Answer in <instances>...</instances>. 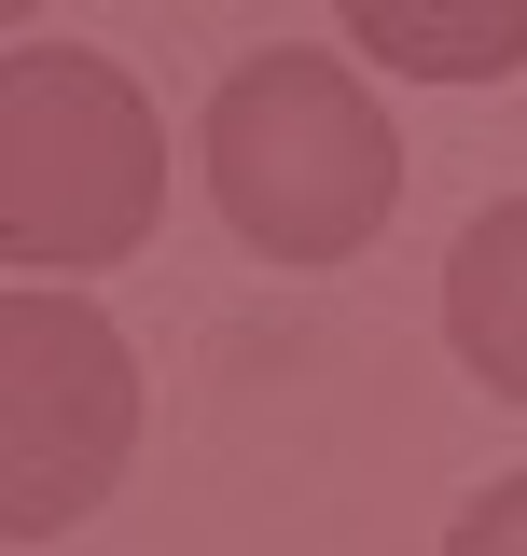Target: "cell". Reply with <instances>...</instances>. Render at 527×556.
<instances>
[{"label":"cell","instance_id":"cell-3","mask_svg":"<svg viewBox=\"0 0 527 556\" xmlns=\"http://www.w3.org/2000/svg\"><path fill=\"white\" fill-rule=\"evenodd\" d=\"M126 445H139L126 334H112L83 292L14 278V306H0V529H14V543L83 529V515L112 501V473H126Z\"/></svg>","mask_w":527,"mask_h":556},{"label":"cell","instance_id":"cell-5","mask_svg":"<svg viewBox=\"0 0 527 556\" xmlns=\"http://www.w3.org/2000/svg\"><path fill=\"white\" fill-rule=\"evenodd\" d=\"M445 348H459L486 390L527 404V195L486 208L459 251H445Z\"/></svg>","mask_w":527,"mask_h":556},{"label":"cell","instance_id":"cell-1","mask_svg":"<svg viewBox=\"0 0 527 556\" xmlns=\"http://www.w3.org/2000/svg\"><path fill=\"white\" fill-rule=\"evenodd\" d=\"M208 195L264 265H347L402 195V139L333 56H250L208 98Z\"/></svg>","mask_w":527,"mask_h":556},{"label":"cell","instance_id":"cell-6","mask_svg":"<svg viewBox=\"0 0 527 556\" xmlns=\"http://www.w3.org/2000/svg\"><path fill=\"white\" fill-rule=\"evenodd\" d=\"M445 556H527V473H514V486H486L459 529H445Z\"/></svg>","mask_w":527,"mask_h":556},{"label":"cell","instance_id":"cell-2","mask_svg":"<svg viewBox=\"0 0 527 556\" xmlns=\"http://www.w3.org/2000/svg\"><path fill=\"white\" fill-rule=\"evenodd\" d=\"M167 208V126L112 56H0V251L14 278L126 265Z\"/></svg>","mask_w":527,"mask_h":556},{"label":"cell","instance_id":"cell-4","mask_svg":"<svg viewBox=\"0 0 527 556\" xmlns=\"http://www.w3.org/2000/svg\"><path fill=\"white\" fill-rule=\"evenodd\" d=\"M347 42L375 70H416V84H500L527 70V0H333Z\"/></svg>","mask_w":527,"mask_h":556}]
</instances>
